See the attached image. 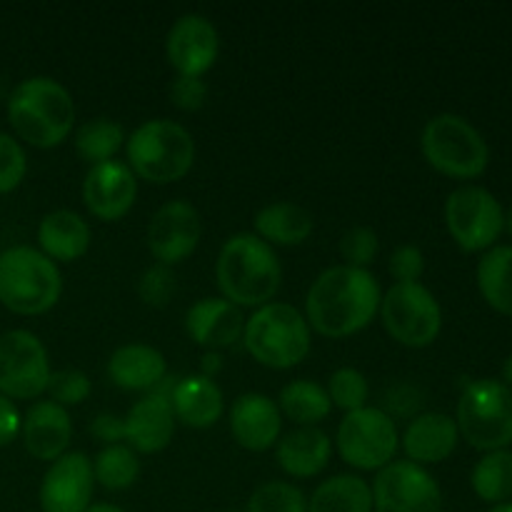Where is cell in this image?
<instances>
[{
    "label": "cell",
    "instance_id": "45",
    "mask_svg": "<svg viewBox=\"0 0 512 512\" xmlns=\"http://www.w3.org/2000/svg\"><path fill=\"white\" fill-rule=\"evenodd\" d=\"M220 370H223V355L215 353V350H210V353H205V358H203V373H200V375H205V378L213 380V375L220 373Z\"/></svg>",
    "mask_w": 512,
    "mask_h": 512
},
{
    "label": "cell",
    "instance_id": "6",
    "mask_svg": "<svg viewBox=\"0 0 512 512\" xmlns=\"http://www.w3.org/2000/svg\"><path fill=\"white\" fill-rule=\"evenodd\" d=\"M63 275L58 265L30 245L0 253V303L15 315H43L60 300Z\"/></svg>",
    "mask_w": 512,
    "mask_h": 512
},
{
    "label": "cell",
    "instance_id": "47",
    "mask_svg": "<svg viewBox=\"0 0 512 512\" xmlns=\"http://www.w3.org/2000/svg\"><path fill=\"white\" fill-rule=\"evenodd\" d=\"M503 380H505V385L512 390V355L505 360V365H503Z\"/></svg>",
    "mask_w": 512,
    "mask_h": 512
},
{
    "label": "cell",
    "instance_id": "15",
    "mask_svg": "<svg viewBox=\"0 0 512 512\" xmlns=\"http://www.w3.org/2000/svg\"><path fill=\"white\" fill-rule=\"evenodd\" d=\"M95 490L93 460L80 450L60 455L50 463L40 483V508L43 512H85Z\"/></svg>",
    "mask_w": 512,
    "mask_h": 512
},
{
    "label": "cell",
    "instance_id": "19",
    "mask_svg": "<svg viewBox=\"0 0 512 512\" xmlns=\"http://www.w3.org/2000/svg\"><path fill=\"white\" fill-rule=\"evenodd\" d=\"M185 330L195 345L215 350L230 348L243 340L245 315L225 298H203L185 313Z\"/></svg>",
    "mask_w": 512,
    "mask_h": 512
},
{
    "label": "cell",
    "instance_id": "7",
    "mask_svg": "<svg viewBox=\"0 0 512 512\" xmlns=\"http://www.w3.org/2000/svg\"><path fill=\"white\" fill-rule=\"evenodd\" d=\"M425 160L438 173L458 180H473L485 173L490 160L488 143L463 115L440 113L425 123L420 135Z\"/></svg>",
    "mask_w": 512,
    "mask_h": 512
},
{
    "label": "cell",
    "instance_id": "10",
    "mask_svg": "<svg viewBox=\"0 0 512 512\" xmlns=\"http://www.w3.org/2000/svg\"><path fill=\"white\" fill-rule=\"evenodd\" d=\"M338 453L350 468L358 470H383L395 460V453L400 448L398 425L390 415L383 413V408H365L345 413L340 420Z\"/></svg>",
    "mask_w": 512,
    "mask_h": 512
},
{
    "label": "cell",
    "instance_id": "26",
    "mask_svg": "<svg viewBox=\"0 0 512 512\" xmlns=\"http://www.w3.org/2000/svg\"><path fill=\"white\" fill-rule=\"evenodd\" d=\"M333 455V443L320 428H298L278 440L275 458L290 478H315L323 473Z\"/></svg>",
    "mask_w": 512,
    "mask_h": 512
},
{
    "label": "cell",
    "instance_id": "49",
    "mask_svg": "<svg viewBox=\"0 0 512 512\" xmlns=\"http://www.w3.org/2000/svg\"><path fill=\"white\" fill-rule=\"evenodd\" d=\"M490 512H512V503H503V505H495Z\"/></svg>",
    "mask_w": 512,
    "mask_h": 512
},
{
    "label": "cell",
    "instance_id": "44",
    "mask_svg": "<svg viewBox=\"0 0 512 512\" xmlns=\"http://www.w3.org/2000/svg\"><path fill=\"white\" fill-rule=\"evenodd\" d=\"M20 425H23V418H20L15 403L0 395V448H5V445L18 438Z\"/></svg>",
    "mask_w": 512,
    "mask_h": 512
},
{
    "label": "cell",
    "instance_id": "1",
    "mask_svg": "<svg viewBox=\"0 0 512 512\" xmlns=\"http://www.w3.org/2000/svg\"><path fill=\"white\" fill-rule=\"evenodd\" d=\"M380 283L370 270L333 265L305 295V320L323 338H348L368 328L380 310Z\"/></svg>",
    "mask_w": 512,
    "mask_h": 512
},
{
    "label": "cell",
    "instance_id": "16",
    "mask_svg": "<svg viewBox=\"0 0 512 512\" xmlns=\"http://www.w3.org/2000/svg\"><path fill=\"white\" fill-rule=\"evenodd\" d=\"M220 53V38L215 25L200 13L180 15L165 38V55L178 75L203 78L215 65Z\"/></svg>",
    "mask_w": 512,
    "mask_h": 512
},
{
    "label": "cell",
    "instance_id": "31",
    "mask_svg": "<svg viewBox=\"0 0 512 512\" xmlns=\"http://www.w3.org/2000/svg\"><path fill=\"white\" fill-rule=\"evenodd\" d=\"M473 490L480 500L503 505L512 498V453L493 450L485 453L473 468Z\"/></svg>",
    "mask_w": 512,
    "mask_h": 512
},
{
    "label": "cell",
    "instance_id": "41",
    "mask_svg": "<svg viewBox=\"0 0 512 512\" xmlns=\"http://www.w3.org/2000/svg\"><path fill=\"white\" fill-rule=\"evenodd\" d=\"M170 100L180 110H200L208 100V85L203 78H188V75H175L170 83Z\"/></svg>",
    "mask_w": 512,
    "mask_h": 512
},
{
    "label": "cell",
    "instance_id": "12",
    "mask_svg": "<svg viewBox=\"0 0 512 512\" xmlns=\"http://www.w3.org/2000/svg\"><path fill=\"white\" fill-rule=\"evenodd\" d=\"M48 350L30 330L0 335V395L8 400H33L48 390Z\"/></svg>",
    "mask_w": 512,
    "mask_h": 512
},
{
    "label": "cell",
    "instance_id": "4",
    "mask_svg": "<svg viewBox=\"0 0 512 512\" xmlns=\"http://www.w3.org/2000/svg\"><path fill=\"white\" fill-rule=\"evenodd\" d=\"M125 153L135 178L168 185L190 173L195 163V140L188 128L175 120H145L125 138Z\"/></svg>",
    "mask_w": 512,
    "mask_h": 512
},
{
    "label": "cell",
    "instance_id": "32",
    "mask_svg": "<svg viewBox=\"0 0 512 512\" xmlns=\"http://www.w3.org/2000/svg\"><path fill=\"white\" fill-rule=\"evenodd\" d=\"M125 143L123 125L115 123L113 118H93L83 123L75 133V150L90 165L108 163L115 158Z\"/></svg>",
    "mask_w": 512,
    "mask_h": 512
},
{
    "label": "cell",
    "instance_id": "40",
    "mask_svg": "<svg viewBox=\"0 0 512 512\" xmlns=\"http://www.w3.org/2000/svg\"><path fill=\"white\" fill-rule=\"evenodd\" d=\"M388 273L395 283H420L425 273V255L418 245H400L388 260Z\"/></svg>",
    "mask_w": 512,
    "mask_h": 512
},
{
    "label": "cell",
    "instance_id": "27",
    "mask_svg": "<svg viewBox=\"0 0 512 512\" xmlns=\"http://www.w3.org/2000/svg\"><path fill=\"white\" fill-rule=\"evenodd\" d=\"M255 235L265 240L268 245H283V248H293V245L305 243L313 235L315 220L303 205L288 203V200H278L255 213Z\"/></svg>",
    "mask_w": 512,
    "mask_h": 512
},
{
    "label": "cell",
    "instance_id": "2",
    "mask_svg": "<svg viewBox=\"0 0 512 512\" xmlns=\"http://www.w3.org/2000/svg\"><path fill=\"white\" fill-rule=\"evenodd\" d=\"M215 280L228 303L238 308H263L278 293L283 268L273 245L255 233H235L220 248Z\"/></svg>",
    "mask_w": 512,
    "mask_h": 512
},
{
    "label": "cell",
    "instance_id": "5",
    "mask_svg": "<svg viewBox=\"0 0 512 512\" xmlns=\"http://www.w3.org/2000/svg\"><path fill=\"white\" fill-rule=\"evenodd\" d=\"M243 343L260 365L288 370L308 358L313 330L298 308L288 303H268L255 308L245 320Z\"/></svg>",
    "mask_w": 512,
    "mask_h": 512
},
{
    "label": "cell",
    "instance_id": "13",
    "mask_svg": "<svg viewBox=\"0 0 512 512\" xmlns=\"http://www.w3.org/2000/svg\"><path fill=\"white\" fill-rule=\"evenodd\" d=\"M370 490L375 512H443L438 480L410 460H393L378 470Z\"/></svg>",
    "mask_w": 512,
    "mask_h": 512
},
{
    "label": "cell",
    "instance_id": "21",
    "mask_svg": "<svg viewBox=\"0 0 512 512\" xmlns=\"http://www.w3.org/2000/svg\"><path fill=\"white\" fill-rule=\"evenodd\" d=\"M123 425L128 448L143 455L160 453V450L168 448L175 433L173 405L163 395L148 393L128 410Z\"/></svg>",
    "mask_w": 512,
    "mask_h": 512
},
{
    "label": "cell",
    "instance_id": "20",
    "mask_svg": "<svg viewBox=\"0 0 512 512\" xmlns=\"http://www.w3.org/2000/svg\"><path fill=\"white\" fill-rule=\"evenodd\" d=\"M20 433H23L25 450L35 460H50V463H55L60 455L68 453L70 438H73V423H70L68 410L60 408L58 403H53V400H38L25 413Z\"/></svg>",
    "mask_w": 512,
    "mask_h": 512
},
{
    "label": "cell",
    "instance_id": "37",
    "mask_svg": "<svg viewBox=\"0 0 512 512\" xmlns=\"http://www.w3.org/2000/svg\"><path fill=\"white\" fill-rule=\"evenodd\" d=\"M90 390H93V383H90V378L83 370L65 368L50 373L48 390L45 393H50V400L58 403L60 408H68V405L85 403L90 398Z\"/></svg>",
    "mask_w": 512,
    "mask_h": 512
},
{
    "label": "cell",
    "instance_id": "9",
    "mask_svg": "<svg viewBox=\"0 0 512 512\" xmlns=\"http://www.w3.org/2000/svg\"><path fill=\"white\" fill-rule=\"evenodd\" d=\"M380 320L395 343L428 348L443 328L438 298L423 283H395L380 300Z\"/></svg>",
    "mask_w": 512,
    "mask_h": 512
},
{
    "label": "cell",
    "instance_id": "35",
    "mask_svg": "<svg viewBox=\"0 0 512 512\" xmlns=\"http://www.w3.org/2000/svg\"><path fill=\"white\" fill-rule=\"evenodd\" d=\"M328 395H330V403H333L335 408L345 410V413H353V410L365 408L370 398L368 378L355 368L335 370V373L330 375Z\"/></svg>",
    "mask_w": 512,
    "mask_h": 512
},
{
    "label": "cell",
    "instance_id": "3",
    "mask_svg": "<svg viewBox=\"0 0 512 512\" xmlns=\"http://www.w3.org/2000/svg\"><path fill=\"white\" fill-rule=\"evenodd\" d=\"M8 123L33 148H55L75 128V103L58 80L35 75L15 85L8 98Z\"/></svg>",
    "mask_w": 512,
    "mask_h": 512
},
{
    "label": "cell",
    "instance_id": "39",
    "mask_svg": "<svg viewBox=\"0 0 512 512\" xmlns=\"http://www.w3.org/2000/svg\"><path fill=\"white\" fill-rule=\"evenodd\" d=\"M28 170V158L25 150L13 135L0 133V195L13 193L25 178Z\"/></svg>",
    "mask_w": 512,
    "mask_h": 512
},
{
    "label": "cell",
    "instance_id": "50",
    "mask_svg": "<svg viewBox=\"0 0 512 512\" xmlns=\"http://www.w3.org/2000/svg\"><path fill=\"white\" fill-rule=\"evenodd\" d=\"M228 512H243V510H228Z\"/></svg>",
    "mask_w": 512,
    "mask_h": 512
},
{
    "label": "cell",
    "instance_id": "33",
    "mask_svg": "<svg viewBox=\"0 0 512 512\" xmlns=\"http://www.w3.org/2000/svg\"><path fill=\"white\" fill-rule=\"evenodd\" d=\"M95 483L103 485L105 490H128L135 485L140 475L138 453L128 445H105L93 460Z\"/></svg>",
    "mask_w": 512,
    "mask_h": 512
},
{
    "label": "cell",
    "instance_id": "25",
    "mask_svg": "<svg viewBox=\"0 0 512 512\" xmlns=\"http://www.w3.org/2000/svg\"><path fill=\"white\" fill-rule=\"evenodd\" d=\"M38 245L55 265L75 263L90 248V225L73 210H53L40 220Z\"/></svg>",
    "mask_w": 512,
    "mask_h": 512
},
{
    "label": "cell",
    "instance_id": "18",
    "mask_svg": "<svg viewBox=\"0 0 512 512\" xmlns=\"http://www.w3.org/2000/svg\"><path fill=\"white\" fill-rule=\"evenodd\" d=\"M283 430L278 403L263 393H245L230 408V433L235 443L253 453L270 450Z\"/></svg>",
    "mask_w": 512,
    "mask_h": 512
},
{
    "label": "cell",
    "instance_id": "43",
    "mask_svg": "<svg viewBox=\"0 0 512 512\" xmlns=\"http://www.w3.org/2000/svg\"><path fill=\"white\" fill-rule=\"evenodd\" d=\"M90 433H93L95 438L105 445L123 443L125 440L123 418H118V415H113V413H100L98 418H93V423H90Z\"/></svg>",
    "mask_w": 512,
    "mask_h": 512
},
{
    "label": "cell",
    "instance_id": "38",
    "mask_svg": "<svg viewBox=\"0 0 512 512\" xmlns=\"http://www.w3.org/2000/svg\"><path fill=\"white\" fill-rule=\"evenodd\" d=\"M175 288H178V280H175V273L168 268V265H150L138 280V295L148 308H165L173 298Z\"/></svg>",
    "mask_w": 512,
    "mask_h": 512
},
{
    "label": "cell",
    "instance_id": "46",
    "mask_svg": "<svg viewBox=\"0 0 512 512\" xmlns=\"http://www.w3.org/2000/svg\"><path fill=\"white\" fill-rule=\"evenodd\" d=\"M85 512H125V510L118 508V505H110V503H95V505H90Z\"/></svg>",
    "mask_w": 512,
    "mask_h": 512
},
{
    "label": "cell",
    "instance_id": "8",
    "mask_svg": "<svg viewBox=\"0 0 512 512\" xmlns=\"http://www.w3.org/2000/svg\"><path fill=\"white\" fill-rule=\"evenodd\" d=\"M455 425L475 450H508L512 443V390L500 380H473L460 395Z\"/></svg>",
    "mask_w": 512,
    "mask_h": 512
},
{
    "label": "cell",
    "instance_id": "34",
    "mask_svg": "<svg viewBox=\"0 0 512 512\" xmlns=\"http://www.w3.org/2000/svg\"><path fill=\"white\" fill-rule=\"evenodd\" d=\"M245 512H308V500L293 483L270 480L250 495Z\"/></svg>",
    "mask_w": 512,
    "mask_h": 512
},
{
    "label": "cell",
    "instance_id": "24",
    "mask_svg": "<svg viewBox=\"0 0 512 512\" xmlns=\"http://www.w3.org/2000/svg\"><path fill=\"white\" fill-rule=\"evenodd\" d=\"M168 375V363L158 348L130 343L115 350L108 360V378L123 390H150L153 393Z\"/></svg>",
    "mask_w": 512,
    "mask_h": 512
},
{
    "label": "cell",
    "instance_id": "23",
    "mask_svg": "<svg viewBox=\"0 0 512 512\" xmlns=\"http://www.w3.org/2000/svg\"><path fill=\"white\" fill-rule=\"evenodd\" d=\"M168 400L173 405L175 420L195 430L218 423L225 408L223 390L205 375H188V378L178 380L170 390Z\"/></svg>",
    "mask_w": 512,
    "mask_h": 512
},
{
    "label": "cell",
    "instance_id": "36",
    "mask_svg": "<svg viewBox=\"0 0 512 512\" xmlns=\"http://www.w3.org/2000/svg\"><path fill=\"white\" fill-rule=\"evenodd\" d=\"M380 250L378 233L368 225H355V228H348L340 238V255H343L345 265L350 268L368 270V265L373 263L375 255Z\"/></svg>",
    "mask_w": 512,
    "mask_h": 512
},
{
    "label": "cell",
    "instance_id": "42",
    "mask_svg": "<svg viewBox=\"0 0 512 512\" xmlns=\"http://www.w3.org/2000/svg\"><path fill=\"white\" fill-rule=\"evenodd\" d=\"M385 415L390 418H413L420 408H423V395L413 385H395L388 395H385Z\"/></svg>",
    "mask_w": 512,
    "mask_h": 512
},
{
    "label": "cell",
    "instance_id": "29",
    "mask_svg": "<svg viewBox=\"0 0 512 512\" xmlns=\"http://www.w3.org/2000/svg\"><path fill=\"white\" fill-rule=\"evenodd\" d=\"M308 512H373V490L358 475H333L315 488Z\"/></svg>",
    "mask_w": 512,
    "mask_h": 512
},
{
    "label": "cell",
    "instance_id": "28",
    "mask_svg": "<svg viewBox=\"0 0 512 512\" xmlns=\"http://www.w3.org/2000/svg\"><path fill=\"white\" fill-rule=\"evenodd\" d=\"M278 408L280 415L293 420L300 428H318V423H323L330 415L333 403L323 385L300 378L283 385L278 395Z\"/></svg>",
    "mask_w": 512,
    "mask_h": 512
},
{
    "label": "cell",
    "instance_id": "48",
    "mask_svg": "<svg viewBox=\"0 0 512 512\" xmlns=\"http://www.w3.org/2000/svg\"><path fill=\"white\" fill-rule=\"evenodd\" d=\"M505 230H508L510 238H512V203H510V208L505 210Z\"/></svg>",
    "mask_w": 512,
    "mask_h": 512
},
{
    "label": "cell",
    "instance_id": "14",
    "mask_svg": "<svg viewBox=\"0 0 512 512\" xmlns=\"http://www.w3.org/2000/svg\"><path fill=\"white\" fill-rule=\"evenodd\" d=\"M200 235H203V223L195 205L188 200H168L150 218L145 240H148L150 255L160 265L173 268L195 253Z\"/></svg>",
    "mask_w": 512,
    "mask_h": 512
},
{
    "label": "cell",
    "instance_id": "17",
    "mask_svg": "<svg viewBox=\"0 0 512 512\" xmlns=\"http://www.w3.org/2000/svg\"><path fill=\"white\" fill-rule=\"evenodd\" d=\"M138 198V178L120 160L90 165L83 180V203L98 220L113 223L133 210Z\"/></svg>",
    "mask_w": 512,
    "mask_h": 512
},
{
    "label": "cell",
    "instance_id": "30",
    "mask_svg": "<svg viewBox=\"0 0 512 512\" xmlns=\"http://www.w3.org/2000/svg\"><path fill=\"white\" fill-rule=\"evenodd\" d=\"M478 288L490 308L512 318V245H495L480 258Z\"/></svg>",
    "mask_w": 512,
    "mask_h": 512
},
{
    "label": "cell",
    "instance_id": "11",
    "mask_svg": "<svg viewBox=\"0 0 512 512\" xmlns=\"http://www.w3.org/2000/svg\"><path fill=\"white\" fill-rule=\"evenodd\" d=\"M445 225L465 253L493 248L505 230V210L490 190L465 185L445 200Z\"/></svg>",
    "mask_w": 512,
    "mask_h": 512
},
{
    "label": "cell",
    "instance_id": "22",
    "mask_svg": "<svg viewBox=\"0 0 512 512\" xmlns=\"http://www.w3.org/2000/svg\"><path fill=\"white\" fill-rule=\"evenodd\" d=\"M458 425L445 413H420L408 423L403 435V450L410 463L438 465L458 448Z\"/></svg>",
    "mask_w": 512,
    "mask_h": 512
}]
</instances>
